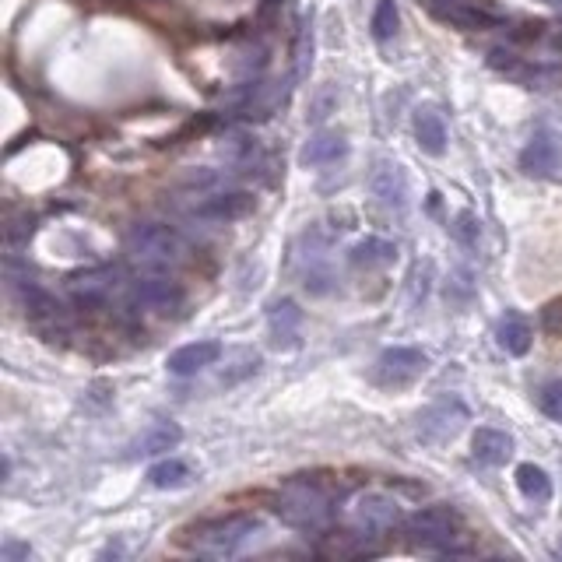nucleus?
I'll list each match as a JSON object with an SVG mask.
<instances>
[{
	"label": "nucleus",
	"mask_w": 562,
	"mask_h": 562,
	"mask_svg": "<svg viewBox=\"0 0 562 562\" xmlns=\"http://www.w3.org/2000/svg\"><path fill=\"white\" fill-rule=\"evenodd\" d=\"M218 359H222V345H218V341H194V345L176 348L166 359V369L173 376H194V373H201V369L215 366Z\"/></svg>",
	"instance_id": "11"
},
{
	"label": "nucleus",
	"mask_w": 562,
	"mask_h": 562,
	"mask_svg": "<svg viewBox=\"0 0 562 562\" xmlns=\"http://www.w3.org/2000/svg\"><path fill=\"white\" fill-rule=\"evenodd\" d=\"M18 299H22V306H25V313H29V317H57V313H60V303L46 289H39L36 281H22Z\"/></svg>",
	"instance_id": "23"
},
{
	"label": "nucleus",
	"mask_w": 562,
	"mask_h": 562,
	"mask_svg": "<svg viewBox=\"0 0 562 562\" xmlns=\"http://www.w3.org/2000/svg\"><path fill=\"white\" fill-rule=\"evenodd\" d=\"M517 489L524 492L531 503H548L552 499V478L538 464H520L517 468Z\"/></svg>",
	"instance_id": "20"
},
{
	"label": "nucleus",
	"mask_w": 562,
	"mask_h": 562,
	"mask_svg": "<svg viewBox=\"0 0 562 562\" xmlns=\"http://www.w3.org/2000/svg\"><path fill=\"white\" fill-rule=\"evenodd\" d=\"M116 285H120V267H113V264L88 267V271H78L67 278V292H71L81 306L106 303V299L116 292Z\"/></svg>",
	"instance_id": "7"
},
{
	"label": "nucleus",
	"mask_w": 562,
	"mask_h": 562,
	"mask_svg": "<svg viewBox=\"0 0 562 562\" xmlns=\"http://www.w3.org/2000/svg\"><path fill=\"white\" fill-rule=\"evenodd\" d=\"M267 320H271V334H274V345H292V338H296L299 324H303V310H299L292 299H281V303L271 306V313H267Z\"/></svg>",
	"instance_id": "17"
},
{
	"label": "nucleus",
	"mask_w": 562,
	"mask_h": 562,
	"mask_svg": "<svg viewBox=\"0 0 562 562\" xmlns=\"http://www.w3.org/2000/svg\"><path fill=\"white\" fill-rule=\"evenodd\" d=\"M260 531H264V520L257 513H225V517H211L190 527L187 548L194 555H208V559H232Z\"/></svg>",
	"instance_id": "1"
},
{
	"label": "nucleus",
	"mask_w": 562,
	"mask_h": 562,
	"mask_svg": "<svg viewBox=\"0 0 562 562\" xmlns=\"http://www.w3.org/2000/svg\"><path fill=\"white\" fill-rule=\"evenodd\" d=\"M190 478H194V468L180 457H166V461L148 468V482L155 489H183V485H190Z\"/></svg>",
	"instance_id": "19"
},
{
	"label": "nucleus",
	"mask_w": 562,
	"mask_h": 562,
	"mask_svg": "<svg viewBox=\"0 0 562 562\" xmlns=\"http://www.w3.org/2000/svg\"><path fill=\"white\" fill-rule=\"evenodd\" d=\"M134 299L145 310H176V306L183 303V289L176 285L173 278H166V274H145V278H137L134 281Z\"/></svg>",
	"instance_id": "9"
},
{
	"label": "nucleus",
	"mask_w": 562,
	"mask_h": 562,
	"mask_svg": "<svg viewBox=\"0 0 562 562\" xmlns=\"http://www.w3.org/2000/svg\"><path fill=\"white\" fill-rule=\"evenodd\" d=\"M260 366V355L250 352V348H236V352L225 355V366H222V376H218V383L222 387H236L239 380H246V376H253Z\"/></svg>",
	"instance_id": "22"
},
{
	"label": "nucleus",
	"mask_w": 562,
	"mask_h": 562,
	"mask_svg": "<svg viewBox=\"0 0 562 562\" xmlns=\"http://www.w3.org/2000/svg\"><path fill=\"white\" fill-rule=\"evenodd\" d=\"M338 109V88L327 81V85H320L317 92L310 95V106H306V123H313V127H320V123L327 120V116Z\"/></svg>",
	"instance_id": "26"
},
{
	"label": "nucleus",
	"mask_w": 562,
	"mask_h": 562,
	"mask_svg": "<svg viewBox=\"0 0 562 562\" xmlns=\"http://www.w3.org/2000/svg\"><path fill=\"white\" fill-rule=\"evenodd\" d=\"M468 418H471L468 404H464L461 397L447 394V397H440V401H433L426 411H422V415H418L415 433H418V440L429 443V447H440V443H450L457 433H461Z\"/></svg>",
	"instance_id": "5"
},
{
	"label": "nucleus",
	"mask_w": 562,
	"mask_h": 562,
	"mask_svg": "<svg viewBox=\"0 0 562 562\" xmlns=\"http://www.w3.org/2000/svg\"><path fill=\"white\" fill-rule=\"evenodd\" d=\"M531 341H534L531 324H527L524 317H517V313H510V317L499 324V345H503L510 355H527Z\"/></svg>",
	"instance_id": "21"
},
{
	"label": "nucleus",
	"mask_w": 562,
	"mask_h": 562,
	"mask_svg": "<svg viewBox=\"0 0 562 562\" xmlns=\"http://www.w3.org/2000/svg\"><path fill=\"white\" fill-rule=\"evenodd\" d=\"M127 246V257L134 260L137 267H145V271H173L187 260V243L176 229L159 222H137L134 229L127 232L123 239Z\"/></svg>",
	"instance_id": "2"
},
{
	"label": "nucleus",
	"mask_w": 562,
	"mask_h": 562,
	"mask_svg": "<svg viewBox=\"0 0 562 562\" xmlns=\"http://www.w3.org/2000/svg\"><path fill=\"white\" fill-rule=\"evenodd\" d=\"M274 513L289 527L299 531H324L331 520V499L324 496V489L306 478H292L281 485L278 499H274Z\"/></svg>",
	"instance_id": "3"
},
{
	"label": "nucleus",
	"mask_w": 562,
	"mask_h": 562,
	"mask_svg": "<svg viewBox=\"0 0 562 562\" xmlns=\"http://www.w3.org/2000/svg\"><path fill=\"white\" fill-rule=\"evenodd\" d=\"M183 440V429L176 422H159L155 429H148L141 440H137V454L141 457H155V454H169L176 450Z\"/></svg>",
	"instance_id": "18"
},
{
	"label": "nucleus",
	"mask_w": 562,
	"mask_h": 562,
	"mask_svg": "<svg viewBox=\"0 0 562 562\" xmlns=\"http://www.w3.org/2000/svg\"><path fill=\"white\" fill-rule=\"evenodd\" d=\"M310 60H313V32H310V25H303V32H299V39H296V74H292V78H306Z\"/></svg>",
	"instance_id": "29"
},
{
	"label": "nucleus",
	"mask_w": 562,
	"mask_h": 562,
	"mask_svg": "<svg viewBox=\"0 0 562 562\" xmlns=\"http://www.w3.org/2000/svg\"><path fill=\"white\" fill-rule=\"evenodd\" d=\"M397 32V4L394 0H380L373 11V36L390 39Z\"/></svg>",
	"instance_id": "27"
},
{
	"label": "nucleus",
	"mask_w": 562,
	"mask_h": 562,
	"mask_svg": "<svg viewBox=\"0 0 562 562\" xmlns=\"http://www.w3.org/2000/svg\"><path fill=\"white\" fill-rule=\"evenodd\" d=\"M520 166L531 176H552L559 169V145L552 134H534L531 145L520 152Z\"/></svg>",
	"instance_id": "14"
},
{
	"label": "nucleus",
	"mask_w": 562,
	"mask_h": 562,
	"mask_svg": "<svg viewBox=\"0 0 562 562\" xmlns=\"http://www.w3.org/2000/svg\"><path fill=\"white\" fill-rule=\"evenodd\" d=\"M348 155V141L341 134H331V130H320V134H313L310 141L303 145V152H299V162L303 166H331V162L345 159Z\"/></svg>",
	"instance_id": "15"
},
{
	"label": "nucleus",
	"mask_w": 562,
	"mask_h": 562,
	"mask_svg": "<svg viewBox=\"0 0 562 562\" xmlns=\"http://www.w3.org/2000/svg\"><path fill=\"white\" fill-rule=\"evenodd\" d=\"M404 524H408L411 538L422 541L426 548H436V552H443V555L464 552V548L454 545V538H457V513L450 510V506H422V510L411 513Z\"/></svg>",
	"instance_id": "4"
},
{
	"label": "nucleus",
	"mask_w": 562,
	"mask_h": 562,
	"mask_svg": "<svg viewBox=\"0 0 562 562\" xmlns=\"http://www.w3.org/2000/svg\"><path fill=\"white\" fill-rule=\"evenodd\" d=\"M538 408L545 411L552 422H562V380H552V383H545V387H541Z\"/></svg>",
	"instance_id": "28"
},
{
	"label": "nucleus",
	"mask_w": 562,
	"mask_h": 562,
	"mask_svg": "<svg viewBox=\"0 0 562 562\" xmlns=\"http://www.w3.org/2000/svg\"><path fill=\"white\" fill-rule=\"evenodd\" d=\"M471 454H475V461L489 464V468H499V464H506L513 457V436L503 433V429L482 426L471 436Z\"/></svg>",
	"instance_id": "13"
},
{
	"label": "nucleus",
	"mask_w": 562,
	"mask_h": 562,
	"mask_svg": "<svg viewBox=\"0 0 562 562\" xmlns=\"http://www.w3.org/2000/svg\"><path fill=\"white\" fill-rule=\"evenodd\" d=\"M454 232H457V239H461L464 246H475V243H478V225H475V215H471V211H464V215L457 218Z\"/></svg>",
	"instance_id": "30"
},
{
	"label": "nucleus",
	"mask_w": 562,
	"mask_h": 562,
	"mask_svg": "<svg viewBox=\"0 0 562 562\" xmlns=\"http://www.w3.org/2000/svg\"><path fill=\"white\" fill-rule=\"evenodd\" d=\"M0 552H4V559H29L32 555V548L29 545H18V541H4V548H0Z\"/></svg>",
	"instance_id": "32"
},
{
	"label": "nucleus",
	"mask_w": 562,
	"mask_h": 562,
	"mask_svg": "<svg viewBox=\"0 0 562 562\" xmlns=\"http://www.w3.org/2000/svg\"><path fill=\"white\" fill-rule=\"evenodd\" d=\"M429 369V355L422 348H387V352L376 359L373 366V380L380 387H404V383L418 380V376Z\"/></svg>",
	"instance_id": "6"
},
{
	"label": "nucleus",
	"mask_w": 562,
	"mask_h": 562,
	"mask_svg": "<svg viewBox=\"0 0 562 562\" xmlns=\"http://www.w3.org/2000/svg\"><path fill=\"white\" fill-rule=\"evenodd\" d=\"M250 211H253V194H246V190H218V194L201 197L190 215L211 225H225V222H239Z\"/></svg>",
	"instance_id": "8"
},
{
	"label": "nucleus",
	"mask_w": 562,
	"mask_h": 562,
	"mask_svg": "<svg viewBox=\"0 0 562 562\" xmlns=\"http://www.w3.org/2000/svg\"><path fill=\"white\" fill-rule=\"evenodd\" d=\"M355 517L369 531H387L401 520V510H397V499H390L387 492H362L355 499Z\"/></svg>",
	"instance_id": "12"
},
{
	"label": "nucleus",
	"mask_w": 562,
	"mask_h": 562,
	"mask_svg": "<svg viewBox=\"0 0 562 562\" xmlns=\"http://www.w3.org/2000/svg\"><path fill=\"white\" fill-rule=\"evenodd\" d=\"M366 531H331L324 538V552L327 555H373L376 548L366 545Z\"/></svg>",
	"instance_id": "24"
},
{
	"label": "nucleus",
	"mask_w": 562,
	"mask_h": 562,
	"mask_svg": "<svg viewBox=\"0 0 562 562\" xmlns=\"http://www.w3.org/2000/svg\"><path fill=\"white\" fill-rule=\"evenodd\" d=\"M394 257H397V246L390 243V239H380V236L362 239V243L352 250V264H366V267H373V264H390Z\"/></svg>",
	"instance_id": "25"
},
{
	"label": "nucleus",
	"mask_w": 562,
	"mask_h": 562,
	"mask_svg": "<svg viewBox=\"0 0 562 562\" xmlns=\"http://www.w3.org/2000/svg\"><path fill=\"white\" fill-rule=\"evenodd\" d=\"M369 190L373 197H380L387 208L404 211L408 208V180H404V169L394 162H376L373 176H369Z\"/></svg>",
	"instance_id": "10"
},
{
	"label": "nucleus",
	"mask_w": 562,
	"mask_h": 562,
	"mask_svg": "<svg viewBox=\"0 0 562 562\" xmlns=\"http://www.w3.org/2000/svg\"><path fill=\"white\" fill-rule=\"evenodd\" d=\"M415 137L418 145H422V152L429 155L447 152V127H443L440 113H433V109H418L415 113Z\"/></svg>",
	"instance_id": "16"
},
{
	"label": "nucleus",
	"mask_w": 562,
	"mask_h": 562,
	"mask_svg": "<svg viewBox=\"0 0 562 562\" xmlns=\"http://www.w3.org/2000/svg\"><path fill=\"white\" fill-rule=\"evenodd\" d=\"M32 232H36V222H32L29 215L22 218V222H15L8 229V243H15V246H22V243H29L32 239Z\"/></svg>",
	"instance_id": "31"
}]
</instances>
